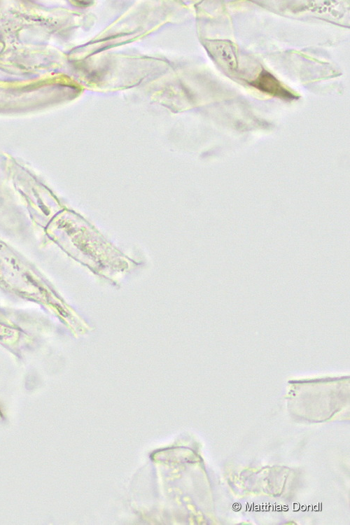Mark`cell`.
Returning a JSON list of instances; mask_svg holds the SVG:
<instances>
[{
  "label": "cell",
  "mask_w": 350,
  "mask_h": 525,
  "mask_svg": "<svg viewBox=\"0 0 350 525\" xmlns=\"http://www.w3.org/2000/svg\"><path fill=\"white\" fill-rule=\"evenodd\" d=\"M209 50L215 59L226 72H234L238 67L235 46L228 40H214L208 43Z\"/></svg>",
  "instance_id": "1"
},
{
  "label": "cell",
  "mask_w": 350,
  "mask_h": 525,
  "mask_svg": "<svg viewBox=\"0 0 350 525\" xmlns=\"http://www.w3.org/2000/svg\"><path fill=\"white\" fill-rule=\"evenodd\" d=\"M260 91L284 99H296L297 97L284 87L271 73L262 69L258 76L249 83Z\"/></svg>",
  "instance_id": "2"
},
{
  "label": "cell",
  "mask_w": 350,
  "mask_h": 525,
  "mask_svg": "<svg viewBox=\"0 0 350 525\" xmlns=\"http://www.w3.org/2000/svg\"><path fill=\"white\" fill-rule=\"evenodd\" d=\"M72 4H75V5L80 7H86L90 6L92 4L94 3L93 1H71Z\"/></svg>",
  "instance_id": "3"
}]
</instances>
